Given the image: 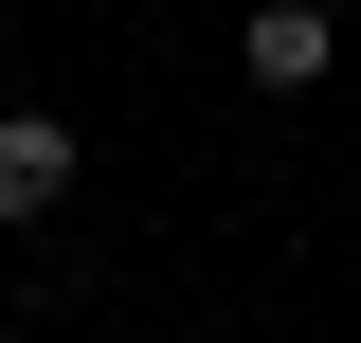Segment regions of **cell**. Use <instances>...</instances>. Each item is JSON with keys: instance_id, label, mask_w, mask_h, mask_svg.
<instances>
[{"instance_id": "1", "label": "cell", "mask_w": 361, "mask_h": 343, "mask_svg": "<svg viewBox=\"0 0 361 343\" xmlns=\"http://www.w3.org/2000/svg\"><path fill=\"white\" fill-rule=\"evenodd\" d=\"M54 199H73V127H54V109H0V235L54 217Z\"/></svg>"}, {"instance_id": "2", "label": "cell", "mask_w": 361, "mask_h": 343, "mask_svg": "<svg viewBox=\"0 0 361 343\" xmlns=\"http://www.w3.org/2000/svg\"><path fill=\"white\" fill-rule=\"evenodd\" d=\"M325 54H343V37H325V0H271L253 37H235V73H253V90H325Z\"/></svg>"}]
</instances>
